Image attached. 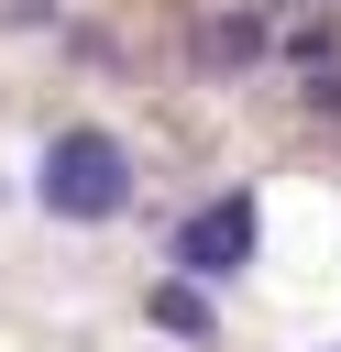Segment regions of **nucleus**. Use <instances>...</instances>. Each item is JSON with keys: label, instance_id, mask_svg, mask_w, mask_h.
<instances>
[{"label": "nucleus", "instance_id": "1", "mask_svg": "<svg viewBox=\"0 0 341 352\" xmlns=\"http://www.w3.org/2000/svg\"><path fill=\"white\" fill-rule=\"evenodd\" d=\"M33 209L44 220H121L132 209V143L110 132V121H66V132H44V154H33Z\"/></svg>", "mask_w": 341, "mask_h": 352}, {"label": "nucleus", "instance_id": "2", "mask_svg": "<svg viewBox=\"0 0 341 352\" xmlns=\"http://www.w3.org/2000/svg\"><path fill=\"white\" fill-rule=\"evenodd\" d=\"M253 253H264V198H253V187H220V198H198V209L165 231L176 286H231Z\"/></svg>", "mask_w": 341, "mask_h": 352}, {"label": "nucleus", "instance_id": "3", "mask_svg": "<svg viewBox=\"0 0 341 352\" xmlns=\"http://www.w3.org/2000/svg\"><path fill=\"white\" fill-rule=\"evenodd\" d=\"M264 55H275V22H264V11L231 0V11L198 22V66H209V77H242V66H264Z\"/></svg>", "mask_w": 341, "mask_h": 352}, {"label": "nucleus", "instance_id": "4", "mask_svg": "<svg viewBox=\"0 0 341 352\" xmlns=\"http://www.w3.org/2000/svg\"><path fill=\"white\" fill-rule=\"evenodd\" d=\"M143 319H154V330H176V341H209V297H198V286H176V275L143 297Z\"/></svg>", "mask_w": 341, "mask_h": 352}, {"label": "nucleus", "instance_id": "5", "mask_svg": "<svg viewBox=\"0 0 341 352\" xmlns=\"http://www.w3.org/2000/svg\"><path fill=\"white\" fill-rule=\"evenodd\" d=\"M330 44H341V33H330V22H297V33H286V55H297V66H308V77H319V66H330Z\"/></svg>", "mask_w": 341, "mask_h": 352}, {"label": "nucleus", "instance_id": "6", "mask_svg": "<svg viewBox=\"0 0 341 352\" xmlns=\"http://www.w3.org/2000/svg\"><path fill=\"white\" fill-rule=\"evenodd\" d=\"M297 99H308V110H319V121H341V66H319V77H308V88H297Z\"/></svg>", "mask_w": 341, "mask_h": 352}]
</instances>
